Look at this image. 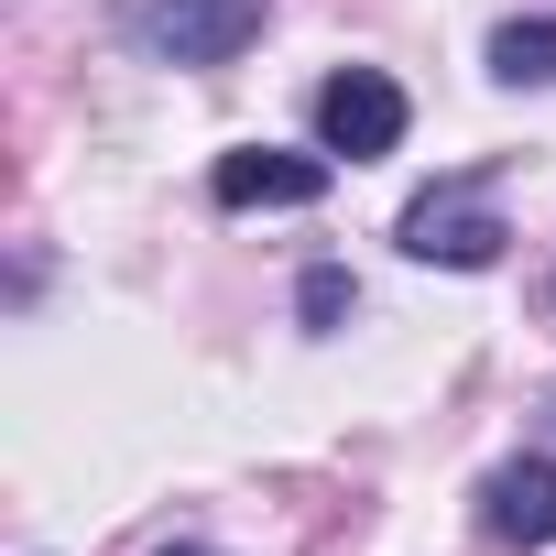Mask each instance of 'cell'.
<instances>
[{"mask_svg":"<svg viewBox=\"0 0 556 556\" xmlns=\"http://www.w3.org/2000/svg\"><path fill=\"white\" fill-rule=\"evenodd\" d=\"M339 317H350V273L317 262V273H306V328H339Z\"/></svg>","mask_w":556,"mask_h":556,"instance_id":"7","label":"cell"},{"mask_svg":"<svg viewBox=\"0 0 556 556\" xmlns=\"http://www.w3.org/2000/svg\"><path fill=\"white\" fill-rule=\"evenodd\" d=\"M491 77L502 88H556V23H502L491 34Z\"/></svg>","mask_w":556,"mask_h":556,"instance_id":"6","label":"cell"},{"mask_svg":"<svg viewBox=\"0 0 556 556\" xmlns=\"http://www.w3.org/2000/svg\"><path fill=\"white\" fill-rule=\"evenodd\" d=\"M317 142L350 153V164L393 153V142H404V88H393L382 66H339V77L317 88Z\"/></svg>","mask_w":556,"mask_h":556,"instance_id":"2","label":"cell"},{"mask_svg":"<svg viewBox=\"0 0 556 556\" xmlns=\"http://www.w3.org/2000/svg\"><path fill=\"white\" fill-rule=\"evenodd\" d=\"M262 12H273V0H153V12H142V45L175 55V66H229V55L262 34Z\"/></svg>","mask_w":556,"mask_h":556,"instance_id":"3","label":"cell"},{"mask_svg":"<svg viewBox=\"0 0 556 556\" xmlns=\"http://www.w3.org/2000/svg\"><path fill=\"white\" fill-rule=\"evenodd\" d=\"M480 534L491 545H556V458H513L480 480Z\"/></svg>","mask_w":556,"mask_h":556,"instance_id":"5","label":"cell"},{"mask_svg":"<svg viewBox=\"0 0 556 556\" xmlns=\"http://www.w3.org/2000/svg\"><path fill=\"white\" fill-rule=\"evenodd\" d=\"M164 556H207V545H164Z\"/></svg>","mask_w":556,"mask_h":556,"instance_id":"8","label":"cell"},{"mask_svg":"<svg viewBox=\"0 0 556 556\" xmlns=\"http://www.w3.org/2000/svg\"><path fill=\"white\" fill-rule=\"evenodd\" d=\"M207 197H218V207H317V197H328V153H273V142L218 153Z\"/></svg>","mask_w":556,"mask_h":556,"instance_id":"4","label":"cell"},{"mask_svg":"<svg viewBox=\"0 0 556 556\" xmlns=\"http://www.w3.org/2000/svg\"><path fill=\"white\" fill-rule=\"evenodd\" d=\"M502 207H491V175H447V186H426L415 207H404V251L415 262H447V273H480V262H502Z\"/></svg>","mask_w":556,"mask_h":556,"instance_id":"1","label":"cell"}]
</instances>
